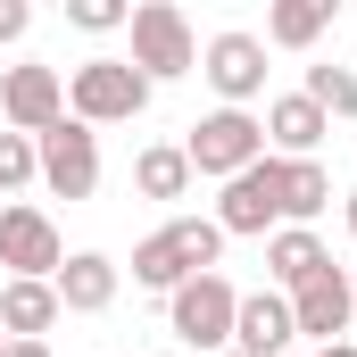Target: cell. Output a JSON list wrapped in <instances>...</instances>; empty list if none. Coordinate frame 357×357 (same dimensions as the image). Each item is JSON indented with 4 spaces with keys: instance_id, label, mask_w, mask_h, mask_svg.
<instances>
[{
    "instance_id": "6da1fadb",
    "label": "cell",
    "mask_w": 357,
    "mask_h": 357,
    "mask_svg": "<svg viewBox=\"0 0 357 357\" xmlns=\"http://www.w3.org/2000/svg\"><path fill=\"white\" fill-rule=\"evenodd\" d=\"M216 258H225L216 216H167L150 241H133V282L142 291H183L191 274H216Z\"/></svg>"
},
{
    "instance_id": "7a4b0ae2",
    "label": "cell",
    "mask_w": 357,
    "mask_h": 357,
    "mask_svg": "<svg viewBox=\"0 0 357 357\" xmlns=\"http://www.w3.org/2000/svg\"><path fill=\"white\" fill-rule=\"evenodd\" d=\"M282 208H291V158H258L216 191V233L225 241H274L282 233Z\"/></svg>"
},
{
    "instance_id": "3957f363",
    "label": "cell",
    "mask_w": 357,
    "mask_h": 357,
    "mask_svg": "<svg viewBox=\"0 0 357 357\" xmlns=\"http://www.w3.org/2000/svg\"><path fill=\"white\" fill-rule=\"evenodd\" d=\"M150 108V75L133 67V59H84L75 75H67V116L75 125H133Z\"/></svg>"
},
{
    "instance_id": "277c9868",
    "label": "cell",
    "mask_w": 357,
    "mask_h": 357,
    "mask_svg": "<svg viewBox=\"0 0 357 357\" xmlns=\"http://www.w3.org/2000/svg\"><path fill=\"white\" fill-rule=\"evenodd\" d=\"M125 33H133V67L150 75V91L199 67V33H191V17H183L175 0H133V25Z\"/></svg>"
},
{
    "instance_id": "5b68a950",
    "label": "cell",
    "mask_w": 357,
    "mask_h": 357,
    "mask_svg": "<svg viewBox=\"0 0 357 357\" xmlns=\"http://www.w3.org/2000/svg\"><path fill=\"white\" fill-rule=\"evenodd\" d=\"M183 158H191V175L233 183L241 167H258V158H266V125H258L250 108H208V116L183 133Z\"/></svg>"
},
{
    "instance_id": "8992f818",
    "label": "cell",
    "mask_w": 357,
    "mask_h": 357,
    "mask_svg": "<svg viewBox=\"0 0 357 357\" xmlns=\"http://www.w3.org/2000/svg\"><path fill=\"white\" fill-rule=\"evenodd\" d=\"M233 307H241V291L225 282V274H191L183 291H167V333H175L183 349H233Z\"/></svg>"
},
{
    "instance_id": "52a82bcc",
    "label": "cell",
    "mask_w": 357,
    "mask_h": 357,
    "mask_svg": "<svg viewBox=\"0 0 357 357\" xmlns=\"http://www.w3.org/2000/svg\"><path fill=\"white\" fill-rule=\"evenodd\" d=\"M0 266H8V282H50L67 266V241L33 199H0Z\"/></svg>"
},
{
    "instance_id": "ba28073f",
    "label": "cell",
    "mask_w": 357,
    "mask_h": 357,
    "mask_svg": "<svg viewBox=\"0 0 357 357\" xmlns=\"http://www.w3.org/2000/svg\"><path fill=\"white\" fill-rule=\"evenodd\" d=\"M33 158H42V191H59V199H91L100 191V133L75 125V116H59L33 142Z\"/></svg>"
},
{
    "instance_id": "9c48e42d",
    "label": "cell",
    "mask_w": 357,
    "mask_h": 357,
    "mask_svg": "<svg viewBox=\"0 0 357 357\" xmlns=\"http://www.w3.org/2000/svg\"><path fill=\"white\" fill-rule=\"evenodd\" d=\"M199 75L216 84V108H250V100L266 91V42H258V33H241V25H225V33H208Z\"/></svg>"
},
{
    "instance_id": "30bf717a",
    "label": "cell",
    "mask_w": 357,
    "mask_h": 357,
    "mask_svg": "<svg viewBox=\"0 0 357 357\" xmlns=\"http://www.w3.org/2000/svg\"><path fill=\"white\" fill-rule=\"evenodd\" d=\"M0 116H8V133L42 142V133L67 116V75H59V67H8V75H0Z\"/></svg>"
},
{
    "instance_id": "8fae6325",
    "label": "cell",
    "mask_w": 357,
    "mask_h": 357,
    "mask_svg": "<svg viewBox=\"0 0 357 357\" xmlns=\"http://www.w3.org/2000/svg\"><path fill=\"white\" fill-rule=\"evenodd\" d=\"M349 316H357V299H349V266H324L316 282H299V291H291V324H299L316 349L349 341Z\"/></svg>"
},
{
    "instance_id": "7c38bea8",
    "label": "cell",
    "mask_w": 357,
    "mask_h": 357,
    "mask_svg": "<svg viewBox=\"0 0 357 357\" xmlns=\"http://www.w3.org/2000/svg\"><path fill=\"white\" fill-rule=\"evenodd\" d=\"M291 341H299L291 299H282V291H241V307H233V349L241 357H282Z\"/></svg>"
},
{
    "instance_id": "4fadbf2b",
    "label": "cell",
    "mask_w": 357,
    "mask_h": 357,
    "mask_svg": "<svg viewBox=\"0 0 357 357\" xmlns=\"http://www.w3.org/2000/svg\"><path fill=\"white\" fill-rule=\"evenodd\" d=\"M116 258L108 250H67V266L50 274V291H59V307L67 316H100V307H116Z\"/></svg>"
},
{
    "instance_id": "5bb4252c",
    "label": "cell",
    "mask_w": 357,
    "mask_h": 357,
    "mask_svg": "<svg viewBox=\"0 0 357 357\" xmlns=\"http://www.w3.org/2000/svg\"><path fill=\"white\" fill-rule=\"evenodd\" d=\"M258 125H266V150H274V158H316V142L333 133V116H324L307 91H282Z\"/></svg>"
},
{
    "instance_id": "9a60e30c",
    "label": "cell",
    "mask_w": 357,
    "mask_h": 357,
    "mask_svg": "<svg viewBox=\"0 0 357 357\" xmlns=\"http://www.w3.org/2000/svg\"><path fill=\"white\" fill-rule=\"evenodd\" d=\"M324 266H333V250L316 241V225H282L266 241V291H282V299H291L299 282H316Z\"/></svg>"
},
{
    "instance_id": "2e32d148",
    "label": "cell",
    "mask_w": 357,
    "mask_h": 357,
    "mask_svg": "<svg viewBox=\"0 0 357 357\" xmlns=\"http://www.w3.org/2000/svg\"><path fill=\"white\" fill-rule=\"evenodd\" d=\"M59 316L67 307H59L50 282H0V341H42Z\"/></svg>"
},
{
    "instance_id": "e0dca14e",
    "label": "cell",
    "mask_w": 357,
    "mask_h": 357,
    "mask_svg": "<svg viewBox=\"0 0 357 357\" xmlns=\"http://www.w3.org/2000/svg\"><path fill=\"white\" fill-rule=\"evenodd\" d=\"M191 158H183V142H150V150H133V191L142 199H191Z\"/></svg>"
},
{
    "instance_id": "ac0fdd59",
    "label": "cell",
    "mask_w": 357,
    "mask_h": 357,
    "mask_svg": "<svg viewBox=\"0 0 357 357\" xmlns=\"http://www.w3.org/2000/svg\"><path fill=\"white\" fill-rule=\"evenodd\" d=\"M324 25H333V0H274L258 42H274V50H316Z\"/></svg>"
},
{
    "instance_id": "d6986e66",
    "label": "cell",
    "mask_w": 357,
    "mask_h": 357,
    "mask_svg": "<svg viewBox=\"0 0 357 357\" xmlns=\"http://www.w3.org/2000/svg\"><path fill=\"white\" fill-rule=\"evenodd\" d=\"M324 208H333V175L316 158H291V208H282V225H316Z\"/></svg>"
},
{
    "instance_id": "ffe728a7",
    "label": "cell",
    "mask_w": 357,
    "mask_h": 357,
    "mask_svg": "<svg viewBox=\"0 0 357 357\" xmlns=\"http://www.w3.org/2000/svg\"><path fill=\"white\" fill-rule=\"evenodd\" d=\"M299 91H307L324 116H357V67H307Z\"/></svg>"
},
{
    "instance_id": "44dd1931",
    "label": "cell",
    "mask_w": 357,
    "mask_h": 357,
    "mask_svg": "<svg viewBox=\"0 0 357 357\" xmlns=\"http://www.w3.org/2000/svg\"><path fill=\"white\" fill-rule=\"evenodd\" d=\"M25 183H42V158H33V142H25V133H0V199H17Z\"/></svg>"
},
{
    "instance_id": "7402d4cb",
    "label": "cell",
    "mask_w": 357,
    "mask_h": 357,
    "mask_svg": "<svg viewBox=\"0 0 357 357\" xmlns=\"http://www.w3.org/2000/svg\"><path fill=\"white\" fill-rule=\"evenodd\" d=\"M67 25H84V33H116V25H133V8H125V0H67Z\"/></svg>"
},
{
    "instance_id": "603a6c76",
    "label": "cell",
    "mask_w": 357,
    "mask_h": 357,
    "mask_svg": "<svg viewBox=\"0 0 357 357\" xmlns=\"http://www.w3.org/2000/svg\"><path fill=\"white\" fill-rule=\"evenodd\" d=\"M25 33H33V8H25V0H0V50L25 42Z\"/></svg>"
},
{
    "instance_id": "cb8c5ba5",
    "label": "cell",
    "mask_w": 357,
    "mask_h": 357,
    "mask_svg": "<svg viewBox=\"0 0 357 357\" xmlns=\"http://www.w3.org/2000/svg\"><path fill=\"white\" fill-rule=\"evenodd\" d=\"M0 357H50V341H0Z\"/></svg>"
},
{
    "instance_id": "d4e9b609",
    "label": "cell",
    "mask_w": 357,
    "mask_h": 357,
    "mask_svg": "<svg viewBox=\"0 0 357 357\" xmlns=\"http://www.w3.org/2000/svg\"><path fill=\"white\" fill-rule=\"evenodd\" d=\"M316 357H357V341H333V349H316Z\"/></svg>"
},
{
    "instance_id": "484cf974",
    "label": "cell",
    "mask_w": 357,
    "mask_h": 357,
    "mask_svg": "<svg viewBox=\"0 0 357 357\" xmlns=\"http://www.w3.org/2000/svg\"><path fill=\"white\" fill-rule=\"evenodd\" d=\"M341 216H349V233H357V191H349V199H341Z\"/></svg>"
},
{
    "instance_id": "4316f807",
    "label": "cell",
    "mask_w": 357,
    "mask_h": 357,
    "mask_svg": "<svg viewBox=\"0 0 357 357\" xmlns=\"http://www.w3.org/2000/svg\"><path fill=\"white\" fill-rule=\"evenodd\" d=\"M349 299H357V266H349Z\"/></svg>"
},
{
    "instance_id": "83f0119b",
    "label": "cell",
    "mask_w": 357,
    "mask_h": 357,
    "mask_svg": "<svg viewBox=\"0 0 357 357\" xmlns=\"http://www.w3.org/2000/svg\"><path fill=\"white\" fill-rule=\"evenodd\" d=\"M225 357H241V349H225Z\"/></svg>"
}]
</instances>
